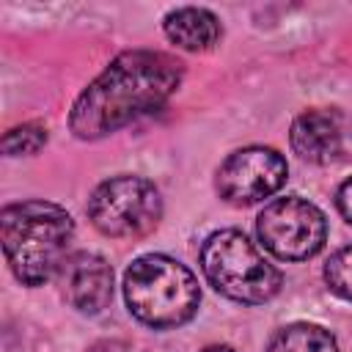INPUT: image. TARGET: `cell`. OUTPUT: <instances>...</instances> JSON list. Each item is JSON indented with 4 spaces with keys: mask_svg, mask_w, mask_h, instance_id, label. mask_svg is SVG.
<instances>
[{
    "mask_svg": "<svg viewBox=\"0 0 352 352\" xmlns=\"http://www.w3.org/2000/svg\"><path fill=\"white\" fill-rule=\"evenodd\" d=\"M267 352H338L330 330L314 322H292L272 333Z\"/></svg>",
    "mask_w": 352,
    "mask_h": 352,
    "instance_id": "obj_11",
    "label": "cell"
},
{
    "mask_svg": "<svg viewBox=\"0 0 352 352\" xmlns=\"http://www.w3.org/2000/svg\"><path fill=\"white\" fill-rule=\"evenodd\" d=\"M47 126L38 121H25L19 126H11L3 135V154L6 157H30L47 146Z\"/></svg>",
    "mask_w": 352,
    "mask_h": 352,
    "instance_id": "obj_12",
    "label": "cell"
},
{
    "mask_svg": "<svg viewBox=\"0 0 352 352\" xmlns=\"http://www.w3.org/2000/svg\"><path fill=\"white\" fill-rule=\"evenodd\" d=\"M162 217V198L154 182L121 173L102 182L88 198V220L94 228L113 239L146 236Z\"/></svg>",
    "mask_w": 352,
    "mask_h": 352,
    "instance_id": "obj_5",
    "label": "cell"
},
{
    "mask_svg": "<svg viewBox=\"0 0 352 352\" xmlns=\"http://www.w3.org/2000/svg\"><path fill=\"white\" fill-rule=\"evenodd\" d=\"M201 352H236V349H231V346H223V344H217V346H206V349H201Z\"/></svg>",
    "mask_w": 352,
    "mask_h": 352,
    "instance_id": "obj_16",
    "label": "cell"
},
{
    "mask_svg": "<svg viewBox=\"0 0 352 352\" xmlns=\"http://www.w3.org/2000/svg\"><path fill=\"white\" fill-rule=\"evenodd\" d=\"M124 300L138 322L168 330L195 316L201 286L182 261L162 253H146L124 272Z\"/></svg>",
    "mask_w": 352,
    "mask_h": 352,
    "instance_id": "obj_3",
    "label": "cell"
},
{
    "mask_svg": "<svg viewBox=\"0 0 352 352\" xmlns=\"http://www.w3.org/2000/svg\"><path fill=\"white\" fill-rule=\"evenodd\" d=\"M289 165L270 146H248L231 151L214 176V190L231 206H250L275 195L286 182Z\"/></svg>",
    "mask_w": 352,
    "mask_h": 352,
    "instance_id": "obj_7",
    "label": "cell"
},
{
    "mask_svg": "<svg viewBox=\"0 0 352 352\" xmlns=\"http://www.w3.org/2000/svg\"><path fill=\"white\" fill-rule=\"evenodd\" d=\"M324 283L336 297L352 302V245L330 256V261L324 264Z\"/></svg>",
    "mask_w": 352,
    "mask_h": 352,
    "instance_id": "obj_13",
    "label": "cell"
},
{
    "mask_svg": "<svg viewBox=\"0 0 352 352\" xmlns=\"http://www.w3.org/2000/svg\"><path fill=\"white\" fill-rule=\"evenodd\" d=\"M88 352H124V346L116 344V341H99V344H94Z\"/></svg>",
    "mask_w": 352,
    "mask_h": 352,
    "instance_id": "obj_15",
    "label": "cell"
},
{
    "mask_svg": "<svg viewBox=\"0 0 352 352\" xmlns=\"http://www.w3.org/2000/svg\"><path fill=\"white\" fill-rule=\"evenodd\" d=\"M72 236V214L52 201H19L0 212L3 256L22 286H41L58 275Z\"/></svg>",
    "mask_w": 352,
    "mask_h": 352,
    "instance_id": "obj_2",
    "label": "cell"
},
{
    "mask_svg": "<svg viewBox=\"0 0 352 352\" xmlns=\"http://www.w3.org/2000/svg\"><path fill=\"white\" fill-rule=\"evenodd\" d=\"M336 206H338L341 217H344L346 223H352V176L338 187V192H336Z\"/></svg>",
    "mask_w": 352,
    "mask_h": 352,
    "instance_id": "obj_14",
    "label": "cell"
},
{
    "mask_svg": "<svg viewBox=\"0 0 352 352\" xmlns=\"http://www.w3.org/2000/svg\"><path fill=\"white\" fill-rule=\"evenodd\" d=\"M60 294L80 314H102L113 297V270L110 264L91 250L69 253L58 270Z\"/></svg>",
    "mask_w": 352,
    "mask_h": 352,
    "instance_id": "obj_8",
    "label": "cell"
},
{
    "mask_svg": "<svg viewBox=\"0 0 352 352\" xmlns=\"http://www.w3.org/2000/svg\"><path fill=\"white\" fill-rule=\"evenodd\" d=\"M182 60L168 52H121L74 99L69 110V129L80 140L104 138L129 121L162 107L182 85Z\"/></svg>",
    "mask_w": 352,
    "mask_h": 352,
    "instance_id": "obj_1",
    "label": "cell"
},
{
    "mask_svg": "<svg viewBox=\"0 0 352 352\" xmlns=\"http://www.w3.org/2000/svg\"><path fill=\"white\" fill-rule=\"evenodd\" d=\"M256 234L264 250H270L275 258L305 261L324 248L327 217L316 204L300 195H286L270 201L258 212Z\"/></svg>",
    "mask_w": 352,
    "mask_h": 352,
    "instance_id": "obj_6",
    "label": "cell"
},
{
    "mask_svg": "<svg viewBox=\"0 0 352 352\" xmlns=\"http://www.w3.org/2000/svg\"><path fill=\"white\" fill-rule=\"evenodd\" d=\"M201 270L223 297L245 305H261L283 286L280 270L270 264L242 231L234 228L206 236L201 245Z\"/></svg>",
    "mask_w": 352,
    "mask_h": 352,
    "instance_id": "obj_4",
    "label": "cell"
},
{
    "mask_svg": "<svg viewBox=\"0 0 352 352\" xmlns=\"http://www.w3.org/2000/svg\"><path fill=\"white\" fill-rule=\"evenodd\" d=\"M162 30L170 44L187 52H206L220 41V19L209 8L182 6L165 14Z\"/></svg>",
    "mask_w": 352,
    "mask_h": 352,
    "instance_id": "obj_10",
    "label": "cell"
},
{
    "mask_svg": "<svg viewBox=\"0 0 352 352\" xmlns=\"http://www.w3.org/2000/svg\"><path fill=\"white\" fill-rule=\"evenodd\" d=\"M289 143L294 154L305 162L324 165L341 154V121L330 110H302L289 129Z\"/></svg>",
    "mask_w": 352,
    "mask_h": 352,
    "instance_id": "obj_9",
    "label": "cell"
}]
</instances>
